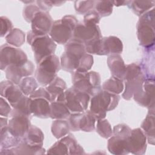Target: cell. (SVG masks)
Here are the masks:
<instances>
[{
    "instance_id": "6da1fadb",
    "label": "cell",
    "mask_w": 155,
    "mask_h": 155,
    "mask_svg": "<svg viewBox=\"0 0 155 155\" xmlns=\"http://www.w3.org/2000/svg\"><path fill=\"white\" fill-rule=\"evenodd\" d=\"M120 96L118 94L101 90L92 96L90 111L97 119H104L107 111L114 110L118 105Z\"/></svg>"
},
{
    "instance_id": "7a4b0ae2",
    "label": "cell",
    "mask_w": 155,
    "mask_h": 155,
    "mask_svg": "<svg viewBox=\"0 0 155 155\" xmlns=\"http://www.w3.org/2000/svg\"><path fill=\"white\" fill-rule=\"evenodd\" d=\"M27 39L31 47L37 64L55 51L56 44L48 35H38L31 30L27 33Z\"/></svg>"
},
{
    "instance_id": "3957f363",
    "label": "cell",
    "mask_w": 155,
    "mask_h": 155,
    "mask_svg": "<svg viewBox=\"0 0 155 155\" xmlns=\"http://www.w3.org/2000/svg\"><path fill=\"white\" fill-rule=\"evenodd\" d=\"M78 23L75 16L66 15L62 19L53 22L48 35L55 42L66 44L72 39L73 31Z\"/></svg>"
},
{
    "instance_id": "277c9868",
    "label": "cell",
    "mask_w": 155,
    "mask_h": 155,
    "mask_svg": "<svg viewBox=\"0 0 155 155\" xmlns=\"http://www.w3.org/2000/svg\"><path fill=\"white\" fill-rule=\"evenodd\" d=\"M73 87L93 96L101 90V76L99 73L91 71L73 72Z\"/></svg>"
},
{
    "instance_id": "5b68a950",
    "label": "cell",
    "mask_w": 155,
    "mask_h": 155,
    "mask_svg": "<svg viewBox=\"0 0 155 155\" xmlns=\"http://www.w3.org/2000/svg\"><path fill=\"white\" fill-rule=\"evenodd\" d=\"M85 53L87 52L83 44L71 39L65 45V51L61 57V67L65 71H75L81 59Z\"/></svg>"
},
{
    "instance_id": "8992f818",
    "label": "cell",
    "mask_w": 155,
    "mask_h": 155,
    "mask_svg": "<svg viewBox=\"0 0 155 155\" xmlns=\"http://www.w3.org/2000/svg\"><path fill=\"white\" fill-rule=\"evenodd\" d=\"M87 53L97 55L119 54L122 52L123 44L119 38L110 36L99 39L85 45Z\"/></svg>"
},
{
    "instance_id": "52a82bcc",
    "label": "cell",
    "mask_w": 155,
    "mask_h": 155,
    "mask_svg": "<svg viewBox=\"0 0 155 155\" xmlns=\"http://www.w3.org/2000/svg\"><path fill=\"white\" fill-rule=\"evenodd\" d=\"M37 65L35 76L37 82L44 86L48 85L54 79L61 67L59 58L54 54L44 58Z\"/></svg>"
},
{
    "instance_id": "ba28073f",
    "label": "cell",
    "mask_w": 155,
    "mask_h": 155,
    "mask_svg": "<svg viewBox=\"0 0 155 155\" xmlns=\"http://www.w3.org/2000/svg\"><path fill=\"white\" fill-rule=\"evenodd\" d=\"M137 34L140 45L151 48L154 44V9L141 15L137 24Z\"/></svg>"
},
{
    "instance_id": "9c48e42d",
    "label": "cell",
    "mask_w": 155,
    "mask_h": 155,
    "mask_svg": "<svg viewBox=\"0 0 155 155\" xmlns=\"http://www.w3.org/2000/svg\"><path fill=\"white\" fill-rule=\"evenodd\" d=\"M24 51L8 44H4L0 48L1 70H5L12 65H23L28 61Z\"/></svg>"
},
{
    "instance_id": "30bf717a",
    "label": "cell",
    "mask_w": 155,
    "mask_h": 155,
    "mask_svg": "<svg viewBox=\"0 0 155 155\" xmlns=\"http://www.w3.org/2000/svg\"><path fill=\"white\" fill-rule=\"evenodd\" d=\"M65 103L72 113H83L87 110L90 96L74 87L65 91Z\"/></svg>"
},
{
    "instance_id": "8fae6325",
    "label": "cell",
    "mask_w": 155,
    "mask_h": 155,
    "mask_svg": "<svg viewBox=\"0 0 155 155\" xmlns=\"http://www.w3.org/2000/svg\"><path fill=\"white\" fill-rule=\"evenodd\" d=\"M68 119L70 130L72 131L90 132L95 130L97 119L90 110L83 113H71Z\"/></svg>"
},
{
    "instance_id": "7c38bea8",
    "label": "cell",
    "mask_w": 155,
    "mask_h": 155,
    "mask_svg": "<svg viewBox=\"0 0 155 155\" xmlns=\"http://www.w3.org/2000/svg\"><path fill=\"white\" fill-rule=\"evenodd\" d=\"M47 154H84L83 148L77 142L76 139L69 134L62 137L50 147Z\"/></svg>"
},
{
    "instance_id": "4fadbf2b",
    "label": "cell",
    "mask_w": 155,
    "mask_h": 155,
    "mask_svg": "<svg viewBox=\"0 0 155 155\" xmlns=\"http://www.w3.org/2000/svg\"><path fill=\"white\" fill-rule=\"evenodd\" d=\"M102 38L98 25H86L84 23H78L73 31L71 39L78 41L84 45Z\"/></svg>"
},
{
    "instance_id": "5bb4252c",
    "label": "cell",
    "mask_w": 155,
    "mask_h": 155,
    "mask_svg": "<svg viewBox=\"0 0 155 155\" xmlns=\"http://www.w3.org/2000/svg\"><path fill=\"white\" fill-rule=\"evenodd\" d=\"M154 79H145L141 89L133 95L134 99L143 107L154 110Z\"/></svg>"
},
{
    "instance_id": "9a60e30c",
    "label": "cell",
    "mask_w": 155,
    "mask_h": 155,
    "mask_svg": "<svg viewBox=\"0 0 155 155\" xmlns=\"http://www.w3.org/2000/svg\"><path fill=\"white\" fill-rule=\"evenodd\" d=\"M9 116L8 130L13 136L22 138L25 136L30 127V117L23 114L11 111Z\"/></svg>"
},
{
    "instance_id": "2e32d148",
    "label": "cell",
    "mask_w": 155,
    "mask_h": 155,
    "mask_svg": "<svg viewBox=\"0 0 155 155\" xmlns=\"http://www.w3.org/2000/svg\"><path fill=\"white\" fill-rule=\"evenodd\" d=\"M33 72L34 65L30 61L23 65H10L5 70L7 79L16 85H18L24 78L31 76Z\"/></svg>"
},
{
    "instance_id": "e0dca14e",
    "label": "cell",
    "mask_w": 155,
    "mask_h": 155,
    "mask_svg": "<svg viewBox=\"0 0 155 155\" xmlns=\"http://www.w3.org/2000/svg\"><path fill=\"white\" fill-rule=\"evenodd\" d=\"M130 153L137 155L144 154L147 149V136L139 128L131 130L128 138Z\"/></svg>"
},
{
    "instance_id": "ac0fdd59",
    "label": "cell",
    "mask_w": 155,
    "mask_h": 155,
    "mask_svg": "<svg viewBox=\"0 0 155 155\" xmlns=\"http://www.w3.org/2000/svg\"><path fill=\"white\" fill-rule=\"evenodd\" d=\"M31 31L38 35H49L53 21L48 12L41 10L35 15L31 22Z\"/></svg>"
},
{
    "instance_id": "d6986e66",
    "label": "cell",
    "mask_w": 155,
    "mask_h": 155,
    "mask_svg": "<svg viewBox=\"0 0 155 155\" xmlns=\"http://www.w3.org/2000/svg\"><path fill=\"white\" fill-rule=\"evenodd\" d=\"M1 96L5 98L13 107L24 95L18 85L9 80L3 81L0 84Z\"/></svg>"
},
{
    "instance_id": "ffe728a7",
    "label": "cell",
    "mask_w": 155,
    "mask_h": 155,
    "mask_svg": "<svg viewBox=\"0 0 155 155\" xmlns=\"http://www.w3.org/2000/svg\"><path fill=\"white\" fill-rule=\"evenodd\" d=\"M30 111L33 115L40 118H48L50 115V102L45 98H31Z\"/></svg>"
},
{
    "instance_id": "44dd1931",
    "label": "cell",
    "mask_w": 155,
    "mask_h": 155,
    "mask_svg": "<svg viewBox=\"0 0 155 155\" xmlns=\"http://www.w3.org/2000/svg\"><path fill=\"white\" fill-rule=\"evenodd\" d=\"M45 153V150L43 147H32L24 141L16 147L0 150V154L13 155V154H43Z\"/></svg>"
},
{
    "instance_id": "7402d4cb",
    "label": "cell",
    "mask_w": 155,
    "mask_h": 155,
    "mask_svg": "<svg viewBox=\"0 0 155 155\" xmlns=\"http://www.w3.org/2000/svg\"><path fill=\"white\" fill-rule=\"evenodd\" d=\"M128 138L116 135L111 136L108 141L109 152L116 155H124L130 153Z\"/></svg>"
},
{
    "instance_id": "603a6c76",
    "label": "cell",
    "mask_w": 155,
    "mask_h": 155,
    "mask_svg": "<svg viewBox=\"0 0 155 155\" xmlns=\"http://www.w3.org/2000/svg\"><path fill=\"white\" fill-rule=\"evenodd\" d=\"M107 64L113 76L123 81L126 65L119 54L110 55L107 59Z\"/></svg>"
},
{
    "instance_id": "cb8c5ba5",
    "label": "cell",
    "mask_w": 155,
    "mask_h": 155,
    "mask_svg": "<svg viewBox=\"0 0 155 155\" xmlns=\"http://www.w3.org/2000/svg\"><path fill=\"white\" fill-rule=\"evenodd\" d=\"M44 135L41 130L36 126L31 125L22 137V141L35 147H42Z\"/></svg>"
},
{
    "instance_id": "d4e9b609",
    "label": "cell",
    "mask_w": 155,
    "mask_h": 155,
    "mask_svg": "<svg viewBox=\"0 0 155 155\" xmlns=\"http://www.w3.org/2000/svg\"><path fill=\"white\" fill-rule=\"evenodd\" d=\"M71 114L64 101H54L50 102V117L54 119H68Z\"/></svg>"
},
{
    "instance_id": "484cf974",
    "label": "cell",
    "mask_w": 155,
    "mask_h": 155,
    "mask_svg": "<svg viewBox=\"0 0 155 155\" xmlns=\"http://www.w3.org/2000/svg\"><path fill=\"white\" fill-rule=\"evenodd\" d=\"M144 79L145 78L142 74L134 79L125 81V88L122 97L126 100L130 99L134 94L141 89Z\"/></svg>"
},
{
    "instance_id": "4316f807",
    "label": "cell",
    "mask_w": 155,
    "mask_h": 155,
    "mask_svg": "<svg viewBox=\"0 0 155 155\" xmlns=\"http://www.w3.org/2000/svg\"><path fill=\"white\" fill-rule=\"evenodd\" d=\"M0 135V150L14 148L18 146L22 139L12 135L8 130V126L1 128Z\"/></svg>"
},
{
    "instance_id": "83f0119b",
    "label": "cell",
    "mask_w": 155,
    "mask_h": 155,
    "mask_svg": "<svg viewBox=\"0 0 155 155\" xmlns=\"http://www.w3.org/2000/svg\"><path fill=\"white\" fill-rule=\"evenodd\" d=\"M154 110H150L141 125L149 143L154 145Z\"/></svg>"
},
{
    "instance_id": "f1b7e54d",
    "label": "cell",
    "mask_w": 155,
    "mask_h": 155,
    "mask_svg": "<svg viewBox=\"0 0 155 155\" xmlns=\"http://www.w3.org/2000/svg\"><path fill=\"white\" fill-rule=\"evenodd\" d=\"M45 88L51 95V102L54 101L60 94L65 91L67 89V85L63 79L56 76L51 83L46 86Z\"/></svg>"
},
{
    "instance_id": "f546056e",
    "label": "cell",
    "mask_w": 155,
    "mask_h": 155,
    "mask_svg": "<svg viewBox=\"0 0 155 155\" xmlns=\"http://www.w3.org/2000/svg\"><path fill=\"white\" fill-rule=\"evenodd\" d=\"M51 130L53 136L57 139H60L68 134L70 127L68 121L64 119H57L52 123Z\"/></svg>"
},
{
    "instance_id": "4dcf8cb0",
    "label": "cell",
    "mask_w": 155,
    "mask_h": 155,
    "mask_svg": "<svg viewBox=\"0 0 155 155\" xmlns=\"http://www.w3.org/2000/svg\"><path fill=\"white\" fill-rule=\"evenodd\" d=\"M124 88L122 81L114 76L105 81L102 86V90L116 94L122 92Z\"/></svg>"
},
{
    "instance_id": "1f68e13d",
    "label": "cell",
    "mask_w": 155,
    "mask_h": 155,
    "mask_svg": "<svg viewBox=\"0 0 155 155\" xmlns=\"http://www.w3.org/2000/svg\"><path fill=\"white\" fill-rule=\"evenodd\" d=\"M5 40L8 44L19 47L25 42V33L19 28H13L5 36Z\"/></svg>"
},
{
    "instance_id": "d6a6232c",
    "label": "cell",
    "mask_w": 155,
    "mask_h": 155,
    "mask_svg": "<svg viewBox=\"0 0 155 155\" xmlns=\"http://www.w3.org/2000/svg\"><path fill=\"white\" fill-rule=\"evenodd\" d=\"M18 85L23 94L27 96L33 93L38 87L36 79L30 76L24 78Z\"/></svg>"
},
{
    "instance_id": "836d02e7",
    "label": "cell",
    "mask_w": 155,
    "mask_h": 155,
    "mask_svg": "<svg viewBox=\"0 0 155 155\" xmlns=\"http://www.w3.org/2000/svg\"><path fill=\"white\" fill-rule=\"evenodd\" d=\"M30 102L31 98L29 96L24 95L19 102L13 107V109L12 111L30 117L32 114L30 111Z\"/></svg>"
},
{
    "instance_id": "e575fe53",
    "label": "cell",
    "mask_w": 155,
    "mask_h": 155,
    "mask_svg": "<svg viewBox=\"0 0 155 155\" xmlns=\"http://www.w3.org/2000/svg\"><path fill=\"white\" fill-rule=\"evenodd\" d=\"M130 7L133 12L139 16H141L154 7V1H129Z\"/></svg>"
},
{
    "instance_id": "d590c367",
    "label": "cell",
    "mask_w": 155,
    "mask_h": 155,
    "mask_svg": "<svg viewBox=\"0 0 155 155\" xmlns=\"http://www.w3.org/2000/svg\"><path fill=\"white\" fill-rule=\"evenodd\" d=\"M95 129L96 130V132L101 137L105 139H108L113 134L111 126L107 119H97Z\"/></svg>"
},
{
    "instance_id": "8d00e7d4",
    "label": "cell",
    "mask_w": 155,
    "mask_h": 155,
    "mask_svg": "<svg viewBox=\"0 0 155 155\" xmlns=\"http://www.w3.org/2000/svg\"><path fill=\"white\" fill-rule=\"evenodd\" d=\"M96 12L100 17H105L111 15L113 11V4L110 1H95L94 4Z\"/></svg>"
},
{
    "instance_id": "74e56055",
    "label": "cell",
    "mask_w": 155,
    "mask_h": 155,
    "mask_svg": "<svg viewBox=\"0 0 155 155\" xmlns=\"http://www.w3.org/2000/svg\"><path fill=\"white\" fill-rule=\"evenodd\" d=\"M141 74H142V72L139 65L134 63L127 65H126L123 81H129L136 78Z\"/></svg>"
},
{
    "instance_id": "f35d334b",
    "label": "cell",
    "mask_w": 155,
    "mask_h": 155,
    "mask_svg": "<svg viewBox=\"0 0 155 155\" xmlns=\"http://www.w3.org/2000/svg\"><path fill=\"white\" fill-rule=\"evenodd\" d=\"M94 1H76L74 2V8L76 12L79 14L87 13L94 6Z\"/></svg>"
},
{
    "instance_id": "ab89813d",
    "label": "cell",
    "mask_w": 155,
    "mask_h": 155,
    "mask_svg": "<svg viewBox=\"0 0 155 155\" xmlns=\"http://www.w3.org/2000/svg\"><path fill=\"white\" fill-rule=\"evenodd\" d=\"M93 64V56L89 53H85L81 59L79 66L76 71H88Z\"/></svg>"
},
{
    "instance_id": "60d3db41",
    "label": "cell",
    "mask_w": 155,
    "mask_h": 155,
    "mask_svg": "<svg viewBox=\"0 0 155 155\" xmlns=\"http://www.w3.org/2000/svg\"><path fill=\"white\" fill-rule=\"evenodd\" d=\"M41 10L38 5L30 4L24 7L23 10V17L25 20L28 22H31L36 13Z\"/></svg>"
},
{
    "instance_id": "b9f144b4",
    "label": "cell",
    "mask_w": 155,
    "mask_h": 155,
    "mask_svg": "<svg viewBox=\"0 0 155 155\" xmlns=\"http://www.w3.org/2000/svg\"><path fill=\"white\" fill-rule=\"evenodd\" d=\"M100 16L95 10H91L85 15L84 24L86 25H97L100 21Z\"/></svg>"
},
{
    "instance_id": "7bdbcfd3",
    "label": "cell",
    "mask_w": 155,
    "mask_h": 155,
    "mask_svg": "<svg viewBox=\"0 0 155 155\" xmlns=\"http://www.w3.org/2000/svg\"><path fill=\"white\" fill-rule=\"evenodd\" d=\"M131 128L125 124H119L114 127L113 130V135L128 137L131 134Z\"/></svg>"
},
{
    "instance_id": "ee69618b",
    "label": "cell",
    "mask_w": 155,
    "mask_h": 155,
    "mask_svg": "<svg viewBox=\"0 0 155 155\" xmlns=\"http://www.w3.org/2000/svg\"><path fill=\"white\" fill-rule=\"evenodd\" d=\"M1 37L7 36L13 28V24L8 18L5 16H1Z\"/></svg>"
},
{
    "instance_id": "f6af8a7d",
    "label": "cell",
    "mask_w": 155,
    "mask_h": 155,
    "mask_svg": "<svg viewBox=\"0 0 155 155\" xmlns=\"http://www.w3.org/2000/svg\"><path fill=\"white\" fill-rule=\"evenodd\" d=\"M10 104L8 103V102L3 97L1 96V103H0V115L2 117H8L9 116L11 111H12V108H11Z\"/></svg>"
},
{
    "instance_id": "bcb514c9",
    "label": "cell",
    "mask_w": 155,
    "mask_h": 155,
    "mask_svg": "<svg viewBox=\"0 0 155 155\" xmlns=\"http://www.w3.org/2000/svg\"><path fill=\"white\" fill-rule=\"evenodd\" d=\"M30 98H37V97H42L45 98L49 101L51 102V95L49 92L47 91L46 88L43 87H41L38 88L33 93H32L30 96Z\"/></svg>"
},
{
    "instance_id": "7dc6e473",
    "label": "cell",
    "mask_w": 155,
    "mask_h": 155,
    "mask_svg": "<svg viewBox=\"0 0 155 155\" xmlns=\"http://www.w3.org/2000/svg\"><path fill=\"white\" fill-rule=\"evenodd\" d=\"M37 5L38 7L44 12H47L54 5L53 1H37Z\"/></svg>"
},
{
    "instance_id": "c3c4849f",
    "label": "cell",
    "mask_w": 155,
    "mask_h": 155,
    "mask_svg": "<svg viewBox=\"0 0 155 155\" xmlns=\"http://www.w3.org/2000/svg\"><path fill=\"white\" fill-rule=\"evenodd\" d=\"M128 1H112V3L113 5L116 6H120V5H124L125 3H127Z\"/></svg>"
}]
</instances>
